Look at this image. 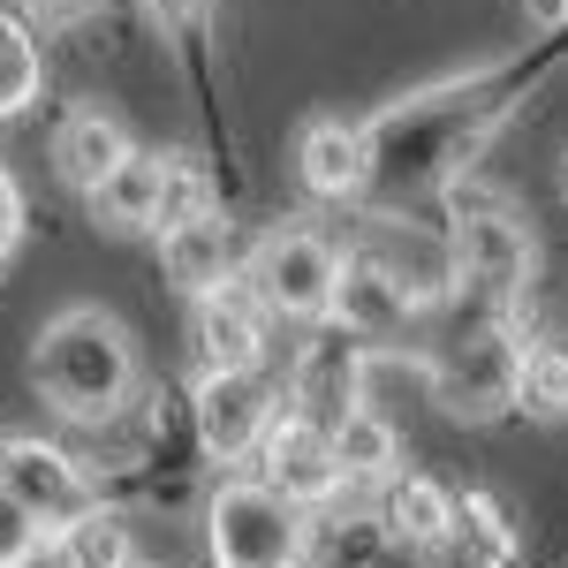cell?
<instances>
[{
  "label": "cell",
  "mask_w": 568,
  "mask_h": 568,
  "mask_svg": "<svg viewBox=\"0 0 568 568\" xmlns=\"http://www.w3.org/2000/svg\"><path fill=\"white\" fill-rule=\"evenodd\" d=\"M39 554H45V524L16 493H0V568H31Z\"/></svg>",
  "instance_id": "26"
},
{
  "label": "cell",
  "mask_w": 568,
  "mask_h": 568,
  "mask_svg": "<svg viewBox=\"0 0 568 568\" xmlns=\"http://www.w3.org/2000/svg\"><path fill=\"white\" fill-rule=\"evenodd\" d=\"M516 409L538 425H561L568 417V349L561 342H530L516 364Z\"/></svg>",
  "instance_id": "25"
},
{
  "label": "cell",
  "mask_w": 568,
  "mask_h": 568,
  "mask_svg": "<svg viewBox=\"0 0 568 568\" xmlns=\"http://www.w3.org/2000/svg\"><path fill=\"white\" fill-rule=\"evenodd\" d=\"M205 554L213 568H311V516L265 478H220L205 500Z\"/></svg>",
  "instance_id": "3"
},
{
  "label": "cell",
  "mask_w": 568,
  "mask_h": 568,
  "mask_svg": "<svg viewBox=\"0 0 568 568\" xmlns=\"http://www.w3.org/2000/svg\"><path fill=\"white\" fill-rule=\"evenodd\" d=\"M455 568H516L524 561V524L508 516V500L500 493H455V524H447V546H439Z\"/></svg>",
  "instance_id": "16"
},
{
  "label": "cell",
  "mask_w": 568,
  "mask_h": 568,
  "mask_svg": "<svg viewBox=\"0 0 568 568\" xmlns=\"http://www.w3.org/2000/svg\"><path fill=\"white\" fill-rule=\"evenodd\" d=\"M16 243H23V182L8 175V160H0V265L16 258Z\"/></svg>",
  "instance_id": "27"
},
{
  "label": "cell",
  "mask_w": 568,
  "mask_h": 568,
  "mask_svg": "<svg viewBox=\"0 0 568 568\" xmlns=\"http://www.w3.org/2000/svg\"><path fill=\"white\" fill-rule=\"evenodd\" d=\"M311 554H326L334 568H433V554L402 546V538H394V530H379L372 516H349V524L334 530L326 546L311 538Z\"/></svg>",
  "instance_id": "24"
},
{
  "label": "cell",
  "mask_w": 568,
  "mask_h": 568,
  "mask_svg": "<svg viewBox=\"0 0 568 568\" xmlns=\"http://www.w3.org/2000/svg\"><path fill=\"white\" fill-rule=\"evenodd\" d=\"M334 281H342V251L311 227H273L243 258V288L265 304V318H304L318 326L334 311Z\"/></svg>",
  "instance_id": "5"
},
{
  "label": "cell",
  "mask_w": 568,
  "mask_h": 568,
  "mask_svg": "<svg viewBox=\"0 0 568 568\" xmlns=\"http://www.w3.org/2000/svg\"><path fill=\"white\" fill-rule=\"evenodd\" d=\"M372 524L394 530V538L417 546V554H439V546H447V524H455V493L439 478H425V470H394V478H379Z\"/></svg>",
  "instance_id": "17"
},
{
  "label": "cell",
  "mask_w": 568,
  "mask_h": 568,
  "mask_svg": "<svg viewBox=\"0 0 568 568\" xmlns=\"http://www.w3.org/2000/svg\"><path fill=\"white\" fill-rule=\"evenodd\" d=\"M447 243H455L463 288L485 296L493 311H508V304L530 296L538 243H530V227H524L516 205H500V197H463V190H455V227H447Z\"/></svg>",
  "instance_id": "4"
},
{
  "label": "cell",
  "mask_w": 568,
  "mask_h": 568,
  "mask_svg": "<svg viewBox=\"0 0 568 568\" xmlns=\"http://www.w3.org/2000/svg\"><path fill=\"white\" fill-rule=\"evenodd\" d=\"M39 91H45V45H39V31H31L16 8H0V122H16Z\"/></svg>",
  "instance_id": "23"
},
{
  "label": "cell",
  "mask_w": 568,
  "mask_h": 568,
  "mask_svg": "<svg viewBox=\"0 0 568 568\" xmlns=\"http://www.w3.org/2000/svg\"><path fill=\"white\" fill-rule=\"evenodd\" d=\"M326 318H334L342 334H356V342H402L409 318H417V304H409L364 251H342V281H334V311H326Z\"/></svg>",
  "instance_id": "14"
},
{
  "label": "cell",
  "mask_w": 568,
  "mask_h": 568,
  "mask_svg": "<svg viewBox=\"0 0 568 568\" xmlns=\"http://www.w3.org/2000/svg\"><path fill=\"white\" fill-rule=\"evenodd\" d=\"M273 409H281V394H273L265 372H205L197 379V433L220 463H251Z\"/></svg>",
  "instance_id": "10"
},
{
  "label": "cell",
  "mask_w": 568,
  "mask_h": 568,
  "mask_svg": "<svg viewBox=\"0 0 568 568\" xmlns=\"http://www.w3.org/2000/svg\"><path fill=\"white\" fill-rule=\"evenodd\" d=\"M524 349L530 342H516L508 311L485 318L455 356H433V402L447 409V417H470V425L516 409V364H524Z\"/></svg>",
  "instance_id": "6"
},
{
  "label": "cell",
  "mask_w": 568,
  "mask_h": 568,
  "mask_svg": "<svg viewBox=\"0 0 568 568\" xmlns=\"http://www.w3.org/2000/svg\"><path fill=\"white\" fill-rule=\"evenodd\" d=\"M160 258H168V273H175V288L205 296V288H220V281H243L251 243H243V235H235V220L213 205V213L168 227V235H160Z\"/></svg>",
  "instance_id": "13"
},
{
  "label": "cell",
  "mask_w": 568,
  "mask_h": 568,
  "mask_svg": "<svg viewBox=\"0 0 568 568\" xmlns=\"http://www.w3.org/2000/svg\"><path fill=\"white\" fill-rule=\"evenodd\" d=\"M356 402L379 409V417L409 409V402H433V356L402 349V342H364V356H356Z\"/></svg>",
  "instance_id": "20"
},
{
  "label": "cell",
  "mask_w": 568,
  "mask_h": 568,
  "mask_svg": "<svg viewBox=\"0 0 568 568\" xmlns=\"http://www.w3.org/2000/svg\"><path fill=\"white\" fill-rule=\"evenodd\" d=\"M31 379H39V402L77 417V425H99L114 417L136 387V349L122 334V318L91 304H69L61 318L39 326V349H31Z\"/></svg>",
  "instance_id": "2"
},
{
  "label": "cell",
  "mask_w": 568,
  "mask_h": 568,
  "mask_svg": "<svg viewBox=\"0 0 568 568\" xmlns=\"http://www.w3.org/2000/svg\"><path fill=\"white\" fill-rule=\"evenodd\" d=\"M160 168H168V152H130L114 175L91 190L99 220L122 227V235H160Z\"/></svg>",
  "instance_id": "21"
},
{
  "label": "cell",
  "mask_w": 568,
  "mask_h": 568,
  "mask_svg": "<svg viewBox=\"0 0 568 568\" xmlns=\"http://www.w3.org/2000/svg\"><path fill=\"white\" fill-rule=\"evenodd\" d=\"M265 304L243 281H220L197 296L190 311V356H197V379L205 372H265Z\"/></svg>",
  "instance_id": "9"
},
{
  "label": "cell",
  "mask_w": 568,
  "mask_h": 568,
  "mask_svg": "<svg viewBox=\"0 0 568 568\" xmlns=\"http://www.w3.org/2000/svg\"><path fill=\"white\" fill-rule=\"evenodd\" d=\"M91 8H99V0H31V16H45V23H77Z\"/></svg>",
  "instance_id": "28"
},
{
  "label": "cell",
  "mask_w": 568,
  "mask_h": 568,
  "mask_svg": "<svg viewBox=\"0 0 568 568\" xmlns=\"http://www.w3.org/2000/svg\"><path fill=\"white\" fill-rule=\"evenodd\" d=\"M364 258L387 273L394 288L409 296L417 311H439L455 288H463V273H455V243H447V227H425V220H402V213H379L364 227V243H356Z\"/></svg>",
  "instance_id": "8"
},
{
  "label": "cell",
  "mask_w": 568,
  "mask_h": 568,
  "mask_svg": "<svg viewBox=\"0 0 568 568\" xmlns=\"http://www.w3.org/2000/svg\"><path fill=\"white\" fill-rule=\"evenodd\" d=\"M130 152H136L130 130H122V122H114L106 106H77V114H69V122L53 130V175L69 182L77 197H91V190L114 175V168H122Z\"/></svg>",
  "instance_id": "18"
},
{
  "label": "cell",
  "mask_w": 568,
  "mask_h": 568,
  "mask_svg": "<svg viewBox=\"0 0 568 568\" xmlns=\"http://www.w3.org/2000/svg\"><path fill=\"white\" fill-rule=\"evenodd\" d=\"M265 463V485L281 493V500H296V508H326L334 493H342V463H334V439H326V425L318 417H304L296 402H281L273 417H265L258 447H251Z\"/></svg>",
  "instance_id": "7"
},
{
  "label": "cell",
  "mask_w": 568,
  "mask_h": 568,
  "mask_svg": "<svg viewBox=\"0 0 568 568\" xmlns=\"http://www.w3.org/2000/svg\"><path fill=\"white\" fill-rule=\"evenodd\" d=\"M0 493H16L45 530H61L77 508H91L84 470L61 447H45V439H0Z\"/></svg>",
  "instance_id": "11"
},
{
  "label": "cell",
  "mask_w": 568,
  "mask_h": 568,
  "mask_svg": "<svg viewBox=\"0 0 568 568\" xmlns=\"http://www.w3.org/2000/svg\"><path fill=\"white\" fill-rule=\"evenodd\" d=\"M53 561L61 568H136V538L114 508L91 500V508H77L69 524L53 530Z\"/></svg>",
  "instance_id": "22"
},
{
  "label": "cell",
  "mask_w": 568,
  "mask_h": 568,
  "mask_svg": "<svg viewBox=\"0 0 568 568\" xmlns=\"http://www.w3.org/2000/svg\"><path fill=\"white\" fill-rule=\"evenodd\" d=\"M296 182H304L318 205H356V197H372L364 122H334V114H318V122L296 136Z\"/></svg>",
  "instance_id": "12"
},
{
  "label": "cell",
  "mask_w": 568,
  "mask_h": 568,
  "mask_svg": "<svg viewBox=\"0 0 568 568\" xmlns=\"http://www.w3.org/2000/svg\"><path fill=\"white\" fill-rule=\"evenodd\" d=\"M561 45L546 53H516V61H485L463 77L409 91L402 106L364 122V152H372V190L379 197H425V190H455L478 168V152L508 130V114L530 99V84L554 69Z\"/></svg>",
  "instance_id": "1"
},
{
  "label": "cell",
  "mask_w": 568,
  "mask_h": 568,
  "mask_svg": "<svg viewBox=\"0 0 568 568\" xmlns=\"http://www.w3.org/2000/svg\"><path fill=\"white\" fill-rule=\"evenodd\" d=\"M326 439H334L342 485H379V478L402 470V425L379 417V409H364V402H349V409L326 425Z\"/></svg>",
  "instance_id": "19"
},
{
  "label": "cell",
  "mask_w": 568,
  "mask_h": 568,
  "mask_svg": "<svg viewBox=\"0 0 568 568\" xmlns=\"http://www.w3.org/2000/svg\"><path fill=\"white\" fill-rule=\"evenodd\" d=\"M356 356H364V342H356V334H342L334 318H318V334H311L304 356H296L288 402H296L304 417H318V425H334V417L356 402Z\"/></svg>",
  "instance_id": "15"
}]
</instances>
